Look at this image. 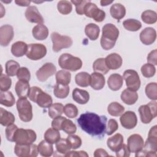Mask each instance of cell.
Masks as SVG:
<instances>
[{"label": "cell", "instance_id": "19", "mask_svg": "<svg viewBox=\"0 0 157 157\" xmlns=\"http://www.w3.org/2000/svg\"><path fill=\"white\" fill-rule=\"evenodd\" d=\"M139 38L143 44L146 45H151L156 40V32L155 29L151 27L145 28L140 32Z\"/></svg>", "mask_w": 157, "mask_h": 157}, {"label": "cell", "instance_id": "45", "mask_svg": "<svg viewBox=\"0 0 157 157\" xmlns=\"http://www.w3.org/2000/svg\"><path fill=\"white\" fill-rule=\"evenodd\" d=\"M55 147L56 148L57 152L64 155V156L71 149L66 139L60 138V139L55 143Z\"/></svg>", "mask_w": 157, "mask_h": 157}, {"label": "cell", "instance_id": "59", "mask_svg": "<svg viewBox=\"0 0 157 157\" xmlns=\"http://www.w3.org/2000/svg\"><path fill=\"white\" fill-rule=\"evenodd\" d=\"M65 156H76V157H88V154L85 151H69L68 153H67L65 155Z\"/></svg>", "mask_w": 157, "mask_h": 157}, {"label": "cell", "instance_id": "61", "mask_svg": "<svg viewBox=\"0 0 157 157\" xmlns=\"http://www.w3.org/2000/svg\"><path fill=\"white\" fill-rule=\"evenodd\" d=\"M15 2L18 6H22V7H26L30 4L31 1H15Z\"/></svg>", "mask_w": 157, "mask_h": 157}, {"label": "cell", "instance_id": "9", "mask_svg": "<svg viewBox=\"0 0 157 157\" xmlns=\"http://www.w3.org/2000/svg\"><path fill=\"white\" fill-rule=\"evenodd\" d=\"M50 37L53 43L52 50L55 52H58L63 48H69L73 44L71 37L62 36L56 32H53L50 35Z\"/></svg>", "mask_w": 157, "mask_h": 157}, {"label": "cell", "instance_id": "54", "mask_svg": "<svg viewBox=\"0 0 157 157\" xmlns=\"http://www.w3.org/2000/svg\"><path fill=\"white\" fill-rule=\"evenodd\" d=\"M118 129V124L115 119H110L107 124L105 132L108 136L112 135Z\"/></svg>", "mask_w": 157, "mask_h": 157}, {"label": "cell", "instance_id": "29", "mask_svg": "<svg viewBox=\"0 0 157 157\" xmlns=\"http://www.w3.org/2000/svg\"><path fill=\"white\" fill-rule=\"evenodd\" d=\"M110 13L111 16L117 20L123 18L126 15V9L124 6L120 3H116L110 7Z\"/></svg>", "mask_w": 157, "mask_h": 157}, {"label": "cell", "instance_id": "60", "mask_svg": "<svg viewBox=\"0 0 157 157\" xmlns=\"http://www.w3.org/2000/svg\"><path fill=\"white\" fill-rule=\"evenodd\" d=\"M94 157H99V156H110L108 153L103 148H97L94 152Z\"/></svg>", "mask_w": 157, "mask_h": 157}, {"label": "cell", "instance_id": "36", "mask_svg": "<svg viewBox=\"0 0 157 157\" xmlns=\"http://www.w3.org/2000/svg\"><path fill=\"white\" fill-rule=\"evenodd\" d=\"M75 83L81 87H87L90 85V75L86 72H80L75 77Z\"/></svg>", "mask_w": 157, "mask_h": 157}, {"label": "cell", "instance_id": "27", "mask_svg": "<svg viewBox=\"0 0 157 157\" xmlns=\"http://www.w3.org/2000/svg\"><path fill=\"white\" fill-rule=\"evenodd\" d=\"M31 87L28 82L23 80H18L15 86V92L19 98H27L28 96L29 91Z\"/></svg>", "mask_w": 157, "mask_h": 157}, {"label": "cell", "instance_id": "31", "mask_svg": "<svg viewBox=\"0 0 157 157\" xmlns=\"http://www.w3.org/2000/svg\"><path fill=\"white\" fill-rule=\"evenodd\" d=\"M99 27L93 23L86 25L85 28V33L86 36L91 40H96L99 35Z\"/></svg>", "mask_w": 157, "mask_h": 157}, {"label": "cell", "instance_id": "43", "mask_svg": "<svg viewBox=\"0 0 157 157\" xmlns=\"http://www.w3.org/2000/svg\"><path fill=\"white\" fill-rule=\"evenodd\" d=\"M141 19L147 24H153L156 22L157 13L152 10H147L141 14Z\"/></svg>", "mask_w": 157, "mask_h": 157}, {"label": "cell", "instance_id": "13", "mask_svg": "<svg viewBox=\"0 0 157 157\" xmlns=\"http://www.w3.org/2000/svg\"><path fill=\"white\" fill-rule=\"evenodd\" d=\"M84 14L87 17L93 18L96 22H101L104 21L105 17V12L99 9L94 3H93L91 1L86 4L84 9Z\"/></svg>", "mask_w": 157, "mask_h": 157}, {"label": "cell", "instance_id": "6", "mask_svg": "<svg viewBox=\"0 0 157 157\" xmlns=\"http://www.w3.org/2000/svg\"><path fill=\"white\" fill-rule=\"evenodd\" d=\"M16 105L20 120L24 122L30 121L33 117V107L27 98H19L17 101Z\"/></svg>", "mask_w": 157, "mask_h": 157}, {"label": "cell", "instance_id": "11", "mask_svg": "<svg viewBox=\"0 0 157 157\" xmlns=\"http://www.w3.org/2000/svg\"><path fill=\"white\" fill-rule=\"evenodd\" d=\"M47 54V48L42 44H30L28 45V50L26 53L27 58L36 61L43 58Z\"/></svg>", "mask_w": 157, "mask_h": 157}, {"label": "cell", "instance_id": "53", "mask_svg": "<svg viewBox=\"0 0 157 157\" xmlns=\"http://www.w3.org/2000/svg\"><path fill=\"white\" fill-rule=\"evenodd\" d=\"M90 1L88 0H82V1H75L72 0L71 1V3L74 4L75 6V11L78 15H83L84 14V9L86 4L90 2Z\"/></svg>", "mask_w": 157, "mask_h": 157}, {"label": "cell", "instance_id": "17", "mask_svg": "<svg viewBox=\"0 0 157 157\" xmlns=\"http://www.w3.org/2000/svg\"><path fill=\"white\" fill-rule=\"evenodd\" d=\"M14 36L13 27L10 25H4L0 27V44L6 47L12 41Z\"/></svg>", "mask_w": 157, "mask_h": 157}, {"label": "cell", "instance_id": "21", "mask_svg": "<svg viewBox=\"0 0 157 157\" xmlns=\"http://www.w3.org/2000/svg\"><path fill=\"white\" fill-rule=\"evenodd\" d=\"M105 77L103 74L93 72L90 75V85L94 90H101L105 85Z\"/></svg>", "mask_w": 157, "mask_h": 157}, {"label": "cell", "instance_id": "40", "mask_svg": "<svg viewBox=\"0 0 157 157\" xmlns=\"http://www.w3.org/2000/svg\"><path fill=\"white\" fill-rule=\"evenodd\" d=\"M64 106L61 103L56 102L52 104L48 107V115L52 119L61 116L64 111Z\"/></svg>", "mask_w": 157, "mask_h": 157}, {"label": "cell", "instance_id": "26", "mask_svg": "<svg viewBox=\"0 0 157 157\" xmlns=\"http://www.w3.org/2000/svg\"><path fill=\"white\" fill-rule=\"evenodd\" d=\"M32 33L34 39L38 40H43L47 38L48 36V29L44 24H38L33 27Z\"/></svg>", "mask_w": 157, "mask_h": 157}, {"label": "cell", "instance_id": "38", "mask_svg": "<svg viewBox=\"0 0 157 157\" xmlns=\"http://www.w3.org/2000/svg\"><path fill=\"white\" fill-rule=\"evenodd\" d=\"M44 139L52 144H55L60 139V132L53 128H48L44 134Z\"/></svg>", "mask_w": 157, "mask_h": 157}, {"label": "cell", "instance_id": "32", "mask_svg": "<svg viewBox=\"0 0 157 157\" xmlns=\"http://www.w3.org/2000/svg\"><path fill=\"white\" fill-rule=\"evenodd\" d=\"M15 103V99L11 91H1L0 104L6 107H12Z\"/></svg>", "mask_w": 157, "mask_h": 157}, {"label": "cell", "instance_id": "25", "mask_svg": "<svg viewBox=\"0 0 157 157\" xmlns=\"http://www.w3.org/2000/svg\"><path fill=\"white\" fill-rule=\"evenodd\" d=\"M120 98L121 101L126 104L132 105L138 100L139 96L136 91L126 88L122 91Z\"/></svg>", "mask_w": 157, "mask_h": 157}, {"label": "cell", "instance_id": "5", "mask_svg": "<svg viewBox=\"0 0 157 157\" xmlns=\"http://www.w3.org/2000/svg\"><path fill=\"white\" fill-rule=\"evenodd\" d=\"M58 64L64 70L75 72L81 69L82 61L80 58L71 54L63 53L59 57Z\"/></svg>", "mask_w": 157, "mask_h": 157}, {"label": "cell", "instance_id": "15", "mask_svg": "<svg viewBox=\"0 0 157 157\" xmlns=\"http://www.w3.org/2000/svg\"><path fill=\"white\" fill-rule=\"evenodd\" d=\"M144 141L142 137L137 134L131 135L127 140V147L131 153H137L142 150Z\"/></svg>", "mask_w": 157, "mask_h": 157}, {"label": "cell", "instance_id": "56", "mask_svg": "<svg viewBox=\"0 0 157 157\" xmlns=\"http://www.w3.org/2000/svg\"><path fill=\"white\" fill-rule=\"evenodd\" d=\"M66 118H65L64 117L59 116V117H58L53 119V120L52 121V127L56 130H58V131L61 130L62 124Z\"/></svg>", "mask_w": 157, "mask_h": 157}, {"label": "cell", "instance_id": "8", "mask_svg": "<svg viewBox=\"0 0 157 157\" xmlns=\"http://www.w3.org/2000/svg\"><path fill=\"white\" fill-rule=\"evenodd\" d=\"M36 138L37 135L33 129L18 128L13 136V142L18 144H33Z\"/></svg>", "mask_w": 157, "mask_h": 157}, {"label": "cell", "instance_id": "12", "mask_svg": "<svg viewBox=\"0 0 157 157\" xmlns=\"http://www.w3.org/2000/svg\"><path fill=\"white\" fill-rule=\"evenodd\" d=\"M123 78L125 80L128 88L136 91L139 89L140 80L138 73L135 70H126L123 73Z\"/></svg>", "mask_w": 157, "mask_h": 157}, {"label": "cell", "instance_id": "4", "mask_svg": "<svg viewBox=\"0 0 157 157\" xmlns=\"http://www.w3.org/2000/svg\"><path fill=\"white\" fill-rule=\"evenodd\" d=\"M28 97L31 101L36 102L39 107L42 108L49 107L53 102L52 96L43 91L38 86L31 87Z\"/></svg>", "mask_w": 157, "mask_h": 157}, {"label": "cell", "instance_id": "1", "mask_svg": "<svg viewBox=\"0 0 157 157\" xmlns=\"http://www.w3.org/2000/svg\"><path fill=\"white\" fill-rule=\"evenodd\" d=\"M107 117L93 112H86L81 114L77 121L80 128L91 136H104L107 127Z\"/></svg>", "mask_w": 157, "mask_h": 157}, {"label": "cell", "instance_id": "30", "mask_svg": "<svg viewBox=\"0 0 157 157\" xmlns=\"http://www.w3.org/2000/svg\"><path fill=\"white\" fill-rule=\"evenodd\" d=\"M15 118L12 113L9 112L4 109L0 108V123L4 126H7L13 124Z\"/></svg>", "mask_w": 157, "mask_h": 157}, {"label": "cell", "instance_id": "37", "mask_svg": "<svg viewBox=\"0 0 157 157\" xmlns=\"http://www.w3.org/2000/svg\"><path fill=\"white\" fill-rule=\"evenodd\" d=\"M93 69L94 72H98L102 74H106L109 71V68L106 66L105 58H98L94 61Z\"/></svg>", "mask_w": 157, "mask_h": 157}, {"label": "cell", "instance_id": "49", "mask_svg": "<svg viewBox=\"0 0 157 157\" xmlns=\"http://www.w3.org/2000/svg\"><path fill=\"white\" fill-rule=\"evenodd\" d=\"M61 130L67 134H73L76 132L77 127L71 120L66 118L62 124Z\"/></svg>", "mask_w": 157, "mask_h": 157}, {"label": "cell", "instance_id": "41", "mask_svg": "<svg viewBox=\"0 0 157 157\" xmlns=\"http://www.w3.org/2000/svg\"><path fill=\"white\" fill-rule=\"evenodd\" d=\"M20 68V64L16 61L10 59L7 61L6 63V73L10 77H13L17 75Z\"/></svg>", "mask_w": 157, "mask_h": 157}, {"label": "cell", "instance_id": "3", "mask_svg": "<svg viewBox=\"0 0 157 157\" xmlns=\"http://www.w3.org/2000/svg\"><path fill=\"white\" fill-rule=\"evenodd\" d=\"M156 151L157 126L155 125L150 128L142 150L136 153V156H156Z\"/></svg>", "mask_w": 157, "mask_h": 157}, {"label": "cell", "instance_id": "23", "mask_svg": "<svg viewBox=\"0 0 157 157\" xmlns=\"http://www.w3.org/2000/svg\"><path fill=\"white\" fill-rule=\"evenodd\" d=\"M72 99L79 104H85L90 99L89 93L84 90L75 88L72 91Z\"/></svg>", "mask_w": 157, "mask_h": 157}, {"label": "cell", "instance_id": "10", "mask_svg": "<svg viewBox=\"0 0 157 157\" xmlns=\"http://www.w3.org/2000/svg\"><path fill=\"white\" fill-rule=\"evenodd\" d=\"M15 154L20 157H36L39 154L38 147L36 144H18L14 147Z\"/></svg>", "mask_w": 157, "mask_h": 157}, {"label": "cell", "instance_id": "58", "mask_svg": "<svg viewBox=\"0 0 157 157\" xmlns=\"http://www.w3.org/2000/svg\"><path fill=\"white\" fill-rule=\"evenodd\" d=\"M147 60L149 64H153V65H156L157 64V50L156 49H155L152 51H151L148 56Z\"/></svg>", "mask_w": 157, "mask_h": 157}, {"label": "cell", "instance_id": "51", "mask_svg": "<svg viewBox=\"0 0 157 157\" xmlns=\"http://www.w3.org/2000/svg\"><path fill=\"white\" fill-rule=\"evenodd\" d=\"M12 85V80L9 75L1 74L0 77V89L2 91H7Z\"/></svg>", "mask_w": 157, "mask_h": 157}, {"label": "cell", "instance_id": "62", "mask_svg": "<svg viewBox=\"0 0 157 157\" xmlns=\"http://www.w3.org/2000/svg\"><path fill=\"white\" fill-rule=\"evenodd\" d=\"M113 1H105V0H102V1H100V3H101V5L102 6H108L110 4H112L113 2Z\"/></svg>", "mask_w": 157, "mask_h": 157}, {"label": "cell", "instance_id": "55", "mask_svg": "<svg viewBox=\"0 0 157 157\" xmlns=\"http://www.w3.org/2000/svg\"><path fill=\"white\" fill-rule=\"evenodd\" d=\"M18 128L17 125L14 124H10L7 126L6 128V139L10 142H13V136L15 134V132Z\"/></svg>", "mask_w": 157, "mask_h": 157}, {"label": "cell", "instance_id": "50", "mask_svg": "<svg viewBox=\"0 0 157 157\" xmlns=\"http://www.w3.org/2000/svg\"><path fill=\"white\" fill-rule=\"evenodd\" d=\"M67 142L69 143L71 149L75 150L78 148L82 145V139L81 138L77 135L69 134L66 138Z\"/></svg>", "mask_w": 157, "mask_h": 157}, {"label": "cell", "instance_id": "14", "mask_svg": "<svg viewBox=\"0 0 157 157\" xmlns=\"http://www.w3.org/2000/svg\"><path fill=\"white\" fill-rule=\"evenodd\" d=\"M56 71V66L52 63H46L36 72V75L39 82H45L50 77L53 75Z\"/></svg>", "mask_w": 157, "mask_h": 157}, {"label": "cell", "instance_id": "33", "mask_svg": "<svg viewBox=\"0 0 157 157\" xmlns=\"http://www.w3.org/2000/svg\"><path fill=\"white\" fill-rule=\"evenodd\" d=\"M37 147L39 152L42 156H50L53 153V148L52 144L48 142L45 140H42L39 144Z\"/></svg>", "mask_w": 157, "mask_h": 157}, {"label": "cell", "instance_id": "57", "mask_svg": "<svg viewBox=\"0 0 157 157\" xmlns=\"http://www.w3.org/2000/svg\"><path fill=\"white\" fill-rule=\"evenodd\" d=\"M116 156L118 157H128L130 156L131 152L129 151L127 145L126 144H123L120 148L117 151Z\"/></svg>", "mask_w": 157, "mask_h": 157}, {"label": "cell", "instance_id": "24", "mask_svg": "<svg viewBox=\"0 0 157 157\" xmlns=\"http://www.w3.org/2000/svg\"><path fill=\"white\" fill-rule=\"evenodd\" d=\"M123 84V77L119 74H111L107 80V85L109 88L112 91L119 90Z\"/></svg>", "mask_w": 157, "mask_h": 157}, {"label": "cell", "instance_id": "46", "mask_svg": "<svg viewBox=\"0 0 157 157\" xmlns=\"http://www.w3.org/2000/svg\"><path fill=\"white\" fill-rule=\"evenodd\" d=\"M57 9L60 13L63 15H67L71 12L72 10V5L71 1L61 0L58 2Z\"/></svg>", "mask_w": 157, "mask_h": 157}, {"label": "cell", "instance_id": "48", "mask_svg": "<svg viewBox=\"0 0 157 157\" xmlns=\"http://www.w3.org/2000/svg\"><path fill=\"white\" fill-rule=\"evenodd\" d=\"M64 113L70 118H74L77 117L78 110L77 107L72 104H67L64 106Z\"/></svg>", "mask_w": 157, "mask_h": 157}, {"label": "cell", "instance_id": "28", "mask_svg": "<svg viewBox=\"0 0 157 157\" xmlns=\"http://www.w3.org/2000/svg\"><path fill=\"white\" fill-rule=\"evenodd\" d=\"M28 50V45L23 41H17L11 47V53L15 57H21L26 55Z\"/></svg>", "mask_w": 157, "mask_h": 157}, {"label": "cell", "instance_id": "18", "mask_svg": "<svg viewBox=\"0 0 157 157\" xmlns=\"http://www.w3.org/2000/svg\"><path fill=\"white\" fill-rule=\"evenodd\" d=\"M26 20L30 23L42 24L44 23V18L35 6H29L25 13Z\"/></svg>", "mask_w": 157, "mask_h": 157}, {"label": "cell", "instance_id": "39", "mask_svg": "<svg viewBox=\"0 0 157 157\" xmlns=\"http://www.w3.org/2000/svg\"><path fill=\"white\" fill-rule=\"evenodd\" d=\"M107 111L111 116L118 117L124 113V107L117 102H112L108 105Z\"/></svg>", "mask_w": 157, "mask_h": 157}, {"label": "cell", "instance_id": "47", "mask_svg": "<svg viewBox=\"0 0 157 157\" xmlns=\"http://www.w3.org/2000/svg\"><path fill=\"white\" fill-rule=\"evenodd\" d=\"M140 72L144 77L146 78H150L155 75L156 72V68L154 65L147 63L144 64L141 67Z\"/></svg>", "mask_w": 157, "mask_h": 157}, {"label": "cell", "instance_id": "35", "mask_svg": "<svg viewBox=\"0 0 157 157\" xmlns=\"http://www.w3.org/2000/svg\"><path fill=\"white\" fill-rule=\"evenodd\" d=\"M70 88L68 85H63L59 83H56L53 89L54 95L59 99L66 98L69 93Z\"/></svg>", "mask_w": 157, "mask_h": 157}, {"label": "cell", "instance_id": "7", "mask_svg": "<svg viewBox=\"0 0 157 157\" xmlns=\"http://www.w3.org/2000/svg\"><path fill=\"white\" fill-rule=\"evenodd\" d=\"M156 102L152 101L147 104L140 105L139 108V112L141 121L144 124H148L156 117Z\"/></svg>", "mask_w": 157, "mask_h": 157}, {"label": "cell", "instance_id": "44", "mask_svg": "<svg viewBox=\"0 0 157 157\" xmlns=\"http://www.w3.org/2000/svg\"><path fill=\"white\" fill-rule=\"evenodd\" d=\"M146 96L152 101L157 99V83L156 82H151L148 83L145 89Z\"/></svg>", "mask_w": 157, "mask_h": 157}, {"label": "cell", "instance_id": "42", "mask_svg": "<svg viewBox=\"0 0 157 157\" xmlns=\"http://www.w3.org/2000/svg\"><path fill=\"white\" fill-rule=\"evenodd\" d=\"M124 28L129 31H137L142 27V23L140 21L136 19H127L123 22Z\"/></svg>", "mask_w": 157, "mask_h": 157}, {"label": "cell", "instance_id": "52", "mask_svg": "<svg viewBox=\"0 0 157 157\" xmlns=\"http://www.w3.org/2000/svg\"><path fill=\"white\" fill-rule=\"evenodd\" d=\"M17 77L18 80L29 82L31 78V74L27 67H21L18 69L17 73Z\"/></svg>", "mask_w": 157, "mask_h": 157}, {"label": "cell", "instance_id": "20", "mask_svg": "<svg viewBox=\"0 0 157 157\" xmlns=\"http://www.w3.org/2000/svg\"><path fill=\"white\" fill-rule=\"evenodd\" d=\"M105 62L109 69L115 70L121 66L123 59L119 54L112 53L105 57Z\"/></svg>", "mask_w": 157, "mask_h": 157}, {"label": "cell", "instance_id": "2", "mask_svg": "<svg viewBox=\"0 0 157 157\" xmlns=\"http://www.w3.org/2000/svg\"><path fill=\"white\" fill-rule=\"evenodd\" d=\"M119 36V30L113 24L107 23L102 27L101 38V47L105 50L112 49L115 45Z\"/></svg>", "mask_w": 157, "mask_h": 157}, {"label": "cell", "instance_id": "16", "mask_svg": "<svg viewBox=\"0 0 157 157\" xmlns=\"http://www.w3.org/2000/svg\"><path fill=\"white\" fill-rule=\"evenodd\" d=\"M120 121L121 126L127 129H133L137 124L136 114L134 112L131 110L123 113L120 118Z\"/></svg>", "mask_w": 157, "mask_h": 157}, {"label": "cell", "instance_id": "34", "mask_svg": "<svg viewBox=\"0 0 157 157\" xmlns=\"http://www.w3.org/2000/svg\"><path fill=\"white\" fill-rule=\"evenodd\" d=\"M56 83H59L63 85H68L71 82V74L65 70L58 71L55 74Z\"/></svg>", "mask_w": 157, "mask_h": 157}, {"label": "cell", "instance_id": "22", "mask_svg": "<svg viewBox=\"0 0 157 157\" xmlns=\"http://www.w3.org/2000/svg\"><path fill=\"white\" fill-rule=\"evenodd\" d=\"M123 141V136L120 133H117L107 139V145L112 151L116 152L122 146Z\"/></svg>", "mask_w": 157, "mask_h": 157}]
</instances>
